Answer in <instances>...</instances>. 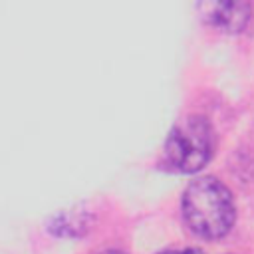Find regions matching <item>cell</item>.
Returning a JSON list of instances; mask_svg holds the SVG:
<instances>
[{"instance_id": "cell-4", "label": "cell", "mask_w": 254, "mask_h": 254, "mask_svg": "<svg viewBox=\"0 0 254 254\" xmlns=\"http://www.w3.org/2000/svg\"><path fill=\"white\" fill-rule=\"evenodd\" d=\"M161 254H202L196 248H185V250H169V252H161Z\"/></svg>"}, {"instance_id": "cell-3", "label": "cell", "mask_w": 254, "mask_h": 254, "mask_svg": "<svg viewBox=\"0 0 254 254\" xmlns=\"http://www.w3.org/2000/svg\"><path fill=\"white\" fill-rule=\"evenodd\" d=\"M202 18L214 26L224 28L226 32H240L250 18V6L246 2L228 0V2H202L198 4Z\"/></svg>"}, {"instance_id": "cell-2", "label": "cell", "mask_w": 254, "mask_h": 254, "mask_svg": "<svg viewBox=\"0 0 254 254\" xmlns=\"http://www.w3.org/2000/svg\"><path fill=\"white\" fill-rule=\"evenodd\" d=\"M212 153L210 123L200 115H190L179 121L167 137V163L179 173L200 171Z\"/></svg>"}, {"instance_id": "cell-1", "label": "cell", "mask_w": 254, "mask_h": 254, "mask_svg": "<svg viewBox=\"0 0 254 254\" xmlns=\"http://www.w3.org/2000/svg\"><path fill=\"white\" fill-rule=\"evenodd\" d=\"M234 200L230 190L214 177L194 179L183 194V216L189 228L214 240L224 236L234 222Z\"/></svg>"}, {"instance_id": "cell-5", "label": "cell", "mask_w": 254, "mask_h": 254, "mask_svg": "<svg viewBox=\"0 0 254 254\" xmlns=\"http://www.w3.org/2000/svg\"><path fill=\"white\" fill-rule=\"evenodd\" d=\"M103 254H125V252H119V250H107V252H103Z\"/></svg>"}]
</instances>
